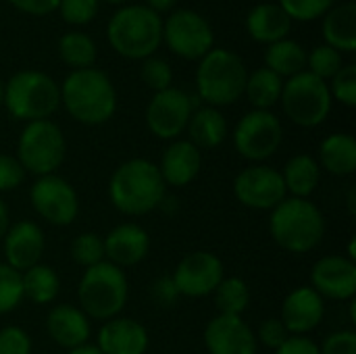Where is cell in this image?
Segmentation results:
<instances>
[{"instance_id": "cell-43", "label": "cell", "mask_w": 356, "mask_h": 354, "mask_svg": "<svg viewBox=\"0 0 356 354\" xmlns=\"http://www.w3.org/2000/svg\"><path fill=\"white\" fill-rule=\"evenodd\" d=\"M25 179V169L17 161V156L0 154V192L17 190Z\"/></svg>"}, {"instance_id": "cell-5", "label": "cell", "mask_w": 356, "mask_h": 354, "mask_svg": "<svg viewBox=\"0 0 356 354\" xmlns=\"http://www.w3.org/2000/svg\"><path fill=\"white\" fill-rule=\"evenodd\" d=\"M248 69L240 54L227 48H213L198 61L196 92L207 106H229L244 96Z\"/></svg>"}, {"instance_id": "cell-32", "label": "cell", "mask_w": 356, "mask_h": 354, "mask_svg": "<svg viewBox=\"0 0 356 354\" xmlns=\"http://www.w3.org/2000/svg\"><path fill=\"white\" fill-rule=\"evenodd\" d=\"M56 50H58V56L60 61L71 67V71H79V69H90L94 67L96 63V56H98V48H96V42L83 33V31H67L60 35L58 44H56Z\"/></svg>"}, {"instance_id": "cell-53", "label": "cell", "mask_w": 356, "mask_h": 354, "mask_svg": "<svg viewBox=\"0 0 356 354\" xmlns=\"http://www.w3.org/2000/svg\"><path fill=\"white\" fill-rule=\"evenodd\" d=\"M2 98H4V83L0 79V106H2Z\"/></svg>"}, {"instance_id": "cell-8", "label": "cell", "mask_w": 356, "mask_h": 354, "mask_svg": "<svg viewBox=\"0 0 356 354\" xmlns=\"http://www.w3.org/2000/svg\"><path fill=\"white\" fill-rule=\"evenodd\" d=\"M67 154V140L63 136V129L50 121H31L25 123L23 131L17 140V161L25 169V173H31L35 177L56 173V169L63 165Z\"/></svg>"}, {"instance_id": "cell-36", "label": "cell", "mask_w": 356, "mask_h": 354, "mask_svg": "<svg viewBox=\"0 0 356 354\" xmlns=\"http://www.w3.org/2000/svg\"><path fill=\"white\" fill-rule=\"evenodd\" d=\"M23 300V286H21V273L8 267L6 263H0V315H6L15 311Z\"/></svg>"}, {"instance_id": "cell-24", "label": "cell", "mask_w": 356, "mask_h": 354, "mask_svg": "<svg viewBox=\"0 0 356 354\" xmlns=\"http://www.w3.org/2000/svg\"><path fill=\"white\" fill-rule=\"evenodd\" d=\"M292 21L277 2H261L246 15V31L259 44H273L290 35Z\"/></svg>"}, {"instance_id": "cell-6", "label": "cell", "mask_w": 356, "mask_h": 354, "mask_svg": "<svg viewBox=\"0 0 356 354\" xmlns=\"http://www.w3.org/2000/svg\"><path fill=\"white\" fill-rule=\"evenodd\" d=\"M2 104L10 117L25 123L50 119L60 106V88L48 73L23 69L4 83Z\"/></svg>"}, {"instance_id": "cell-54", "label": "cell", "mask_w": 356, "mask_h": 354, "mask_svg": "<svg viewBox=\"0 0 356 354\" xmlns=\"http://www.w3.org/2000/svg\"><path fill=\"white\" fill-rule=\"evenodd\" d=\"M348 2H355V0H348Z\"/></svg>"}, {"instance_id": "cell-13", "label": "cell", "mask_w": 356, "mask_h": 354, "mask_svg": "<svg viewBox=\"0 0 356 354\" xmlns=\"http://www.w3.org/2000/svg\"><path fill=\"white\" fill-rule=\"evenodd\" d=\"M194 108V98L171 86L163 92H154L150 98L146 106V125L150 134L161 140H177L186 131Z\"/></svg>"}, {"instance_id": "cell-29", "label": "cell", "mask_w": 356, "mask_h": 354, "mask_svg": "<svg viewBox=\"0 0 356 354\" xmlns=\"http://www.w3.org/2000/svg\"><path fill=\"white\" fill-rule=\"evenodd\" d=\"M265 67L280 75L282 79H290L302 71H307V50L300 42L284 38L273 42L265 50Z\"/></svg>"}, {"instance_id": "cell-30", "label": "cell", "mask_w": 356, "mask_h": 354, "mask_svg": "<svg viewBox=\"0 0 356 354\" xmlns=\"http://www.w3.org/2000/svg\"><path fill=\"white\" fill-rule=\"evenodd\" d=\"M282 90H284V79L273 71H269L267 67H261L248 73L244 94L248 102L254 106V111H271L280 102Z\"/></svg>"}, {"instance_id": "cell-2", "label": "cell", "mask_w": 356, "mask_h": 354, "mask_svg": "<svg viewBox=\"0 0 356 354\" xmlns=\"http://www.w3.org/2000/svg\"><path fill=\"white\" fill-rule=\"evenodd\" d=\"M58 88L60 104L77 123L102 125L117 111V90L102 69L71 71Z\"/></svg>"}, {"instance_id": "cell-27", "label": "cell", "mask_w": 356, "mask_h": 354, "mask_svg": "<svg viewBox=\"0 0 356 354\" xmlns=\"http://www.w3.org/2000/svg\"><path fill=\"white\" fill-rule=\"evenodd\" d=\"M319 167L332 175L346 177L356 171V140L350 134H332L319 146Z\"/></svg>"}, {"instance_id": "cell-45", "label": "cell", "mask_w": 356, "mask_h": 354, "mask_svg": "<svg viewBox=\"0 0 356 354\" xmlns=\"http://www.w3.org/2000/svg\"><path fill=\"white\" fill-rule=\"evenodd\" d=\"M150 296H152L154 305L169 309V307H173V305L177 303L179 292H177V288H175L173 280H171L169 275H165V277H159L156 282H152V286H150Z\"/></svg>"}, {"instance_id": "cell-39", "label": "cell", "mask_w": 356, "mask_h": 354, "mask_svg": "<svg viewBox=\"0 0 356 354\" xmlns=\"http://www.w3.org/2000/svg\"><path fill=\"white\" fill-rule=\"evenodd\" d=\"M330 86V94H332V100H338L340 104L353 108L356 104V65L355 63H348V65H342V69L332 77V83Z\"/></svg>"}, {"instance_id": "cell-51", "label": "cell", "mask_w": 356, "mask_h": 354, "mask_svg": "<svg viewBox=\"0 0 356 354\" xmlns=\"http://www.w3.org/2000/svg\"><path fill=\"white\" fill-rule=\"evenodd\" d=\"M355 196H356V192H355V190H350V194H348V207H350V213H353V215H355V213H356Z\"/></svg>"}, {"instance_id": "cell-15", "label": "cell", "mask_w": 356, "mask_h": 354, "mask_svg": "<svg viewBox=\"0 0 356 354\" xmlns=\"http://www.w3.org/2000/svg\"><path fill=\"white\" fill-rule=\"evenodd\" d=\"M223 261L215 252L207 250H194L186 255L171 275L179 296L186 298H202L213 294L215 288L223 282Z\"/></svg>"}, {"instance_id": "cell-18", "label": "cell", "mask_w": 356, "mask_h": 354, "mask_svg": "<svg viewBox=\"0 0 356 354\" xmlns=\"http://www.w3.org/2000/svg\"><path fill=\"white\" fill-rule=\"evenodd\" d=\"M4 248V263L15 271L23 273L42 261L46 238L38 223L33 221H17L8 227L6 236L2 238Z\"/></svg>"}, {"instance_id": "cell-9", "label": "cell", "mask_w": 356, "mask_h": 354, "mask_svg": "<svg viewBox=\"0 0 356 354\" xmlns=\"http://www.w3.org/2000/svg\"><path fill=\"white\" fill-rule=\"evenodd\" d=\"M282 108L286 117L298 127H317L332 113V94L327 81L302 71L284 81Z\"/></svg>"}, {"instance_id": "cell-48", "label": "cell", "mask_w": 356, "mask_h": 354, "mask_svg": "<svg viewBox=\"0 0 356 354\" xmlns=\"http://www.w3.org/2000/svg\"><path fill=\"white\" fill-rule=\"evenodd\" d=\"M175 4H177V0H146L144 6H148L150 10L161 15V13H171L175 8Z\"/></svg>"}, {"instance_id": "cell-4", "label": "cell", "mask_w": 356, "mask_h": 354, "mask_svg": "<svg viewBox=\"0 0 356 354\" xmlns=\"http://www.w3.org/2000/svg\"><path fill=\"white\" fill-rule=\"evenodd\" d=\"M106 40L119 56L144 61L163 44V19L144 4L121 6L106 25Z\"/></svg>"}, {"instance_id": "cell-49", "label": "cell", "mask_w": 356, "mask_h": 354, "mask_svg": "<svg viewBox=\"0 0 356 354\" xmlns=\"http://www.w3.org/2000/svg\"><path fill=\"white\" fill-rule=\"evenodd\" d=\"M8 227H10V215H8V207H6V202L0 198V242H2V238L6 236Z\"/></svg>"}, {"instance_id": "cell-52", "label": "cell", "mask_w": 356, "mask_h": 354, "mask_svg": "<svg viewBox=\"0 0 356 354\" xmlns=\"http://www.w3.org/2000/svg\"><path fill=\"white\" fill-rule=\"evenodd\" d=\"M100 2H106V4H117V6H125V2H129V0H100Z\"/></svg>"}, {"instance_id": "cell-17", "label": "cell", "mask_w": 356, "mask_h": 354, "mask_svg": "<svg viewBox=\"0 0 356 354\" xmlns=\"http://www.w3.org/2000/svg\"><path fill=\"white\" fill-rule=\"evenodd\" d=\"M204 346L209 354H257L259 342L242 317L217 315L204 330Z\"/></svg>"}, {"instance_id": "cell-1", "label": "cell", "mask_w": 356, "mask_h": 354, "mask_svg": "<svg viewBox=\"0 0 356 354\" xmlns=\"http://www.w3.org/2000/svg\"><path fill=\"white\" fill-rule=\"evenodd\" d=\"M167 186L159 167L148 159H129L121 163L108 182L113 207L127 217H142L159 209L165 200Z\"/></svg>"}, {"instance_id": "cell-10", "label": "cell", "mask_w": 356, "mask_h": 354, "mask_svg": "<svg viewBox=\"0 0 356 354\" xmlns=\"http://www.w3.org/2000/svg\"><path fill=\"white\" fill-rule=\"evenodd\" d=\"M163 42L175 56L200 61L215 48V31L198 10L177 8L163 21Z\"/></svg>"}, {"instance_id": "cell-35", "label": "cell", "mask_w": 356, "mask_h": 354, "mask_svg": "<svg viewBox=\"0 0 356 354\" xmlns=\"http://www.w3.org/2000/svg\"><path fill=\"white\" fill-rule=\"evenodd\" d=\"M71 259L83 267L90 269L104 261V240L94 232H83L71 242Z\"/></svg>"}, {"instance_id": "cell-44", "label": "cell", "mask_w": 356, "mask_h": 354, "mask_svg": "<svg viewBox=\"0 0 356 354\" xmlns=\"http://www.w3.org/2000/svg\"><path fill=\"white\" fill-rule=\"evenodd\" d=\"M319 354H356V334L353 330H340L325 338Z\"/></svg>"}, {"instance_id": "cell-33", "label": "cell", "mask_w": 356, "mask_h": 354, "mask_svg": "<svg viewBox=\"0 0 356 354\" xmlns=\"http://www.w3.org/2000/svg\"><path fill=\"white\" fill-rule=\"evenodd\" d=\"M213 296L219 315L242 317V313L250 305V288L242 277H223V282L215 288Z\"/></svg>"}, {"instance_id": "cell-46", "label": "cell", "mask_w": 356, "mask_h": 354, "mask_svg": "<svg viewBox=\"0 0 356 354\" xmlns=\"http://www.w3.org/2000/svg\"><path fill=\"white\" fill-rule=\"evenodd\" d=\"M10 6H15L17 10L31 15V17H46L52 15L58 8L60 0H8Z\"/></svg>"}, {"instance_id": "cell-7", "label": "cell", "mask_w": 356, "mask_h": 354, "mask_svg": "<svg viewBox=\"0 0 356 354\" xmlns=\"http://www.w3.org/2000/svg\"><path fill=\"white\" fill-rule=\"evenodd\" d=\"M129 284L123 269L102 261L83 271L77 286L79 309L88 319L108 321L121 315L127 305Z\"/></svg>"}, {"instance_id": "cell-31", "label": "cell", "mask_w": 356, "mask_h": 354, "mask_svg": "<svg viewBox=\"0 0 356 354\" xmlns=\"http://www.w3.org/2000/svg\"><path fill=\"white\" fill-rule=\"evenodd\" d=\"M21 286L23 298H27L33 305H50L56 300L60 292V280L56 271L42 263L21 273Z\"/></svg>"}, {"instance_id": "cell-19", "label": "cell", "mask_w": 356, "mask_h": 354, "mask_svg": "<svg viewBox=\"0 0 356 354\" xmlns=\"http://www.w3.org/2000/svg\"><path fill=\"white\" fill-rule=\"evenodd\" d=\"M323 298L311 286H300L284 298L280 319L290 336H307L323 321Z\"/></svg>"}, {"instance_id": "cell-21", "label": "cell", "mask_w": 356, "mask_h": 354, "mask_svg": "<svg viewBox=\"0 0 356 354\" xmlns=\"http://www.w3.org/2000/svg\"><path fill=\"white\" fill-rule=\"evenodd\" d=\"M150 338L146 328L129 317H115L102 323L96 348L102 354H146Z\"/></svg>"}, {"instance_id": "cell-22", "label": "cell", "mask_w": 356, "mask_h": 354, "mask_svg": "<svg viewBox=\"0 0 356 354\" xmlns=\"http://www.w3.org/2000/svg\"><path fill=\"white\" fill-rule=\"evenodd\" d=\"M165 186H190L202 169V152L188 140H173L156 165Z\"/></svg>"}, {"instance_id": "cell-16", "label": "cell", "mask_w": 356, "mask_h": 354, "mask_svg": "<svg viewBox=\"0 0 356 354\" xmlns=\"http://www.w3.org/2000/svg\"><path fill=\"white\" fill-rule=\"evenodd\" d=\"M311 288L323 300H353L356 294V263L342 255L319 259L311 269Z\"/></svg>"}, {"instance_id": "cell-12", "label": "cell", "mask_w": 356, "mask_h": 354, "mask_svg": "<svg viewBox=\"0 0 356 354\" xmlns=\"http://www.w3.org/2000/svg\"><path fill=\"white\" fill-rule=\"evenodd\" d=\"M29 202L46 223L56 227L71 225L79 213V198L75 188L56 173L42 175L33 182L29 190Z\"/></svg>"}, {"instance_id": "cell-47", "label": "cell", "mask_w": 356, "mask_h": 354, "mask_svg": "<svg viewBox=\"0 0 356 354\" xmlns=\"http://www.w3.org/2000/svg\"><path fill=\"white\" fill-rule=\"evenodd\" d=\"M273 354H319V346L307 336H290Z\"/></svg>"}, {"instance_id": "cell-11", "label": "cell", "mask_w": 356, "mask_h": 354, "mask_svg": "<svg viewBox=\"0 0 356 354\" xmlns=\"http://www.w3.org/2000/svg\"><path fill=\"white\" fill-rule=\"evenodd\" d=\"M284 140V127L271 111L246 113L234 129V146L238 154L250 163H263L273 156Z\"/></svg>"}, {"instance_id": "cell-50", "label": "cell", "mask_w": 356, "mask_h": 354, "mask_svg": "<svg viewBox=\"0 0 356 354\" xmlns=\"http://www.w3.org/2000/svg\"><path fill=\"white\" fill-rule=\"evenodd\" d=\"M67 354H102V353L96 348V344H83V346H79V348L69 351Z\"/></svg>"}, {"instance_id": "cell-20", "label": "cell", "mask_w": 356, "mask_h": 354, "mask_svg": "<svg viewBox=\"0 0 356 354\" xmlns=\"http://www.w3.org/2000/svg\"><path fill=\"white\" fill-rule=\"evenodd\" d=\"M104 240V261L125 269L142 263L150 252V236L138 223H121L113 227Z\"/></svg>"}, {"instance_id": "cell-40", "label": "cell", "mask_w": 356, "mask_h": 354, "mask_svg": "<svg viewBox=\"0 0 356 354\" xmlns=\"http://www.w3.org/2000/svg\"><path fill=\"white\" fill-rule=\"evenodd\" d=\"M98 8H100V0H60L56 10L60 13L65 23L79 27L94 21Z\"/></svg>"}, {"instance_id": "cell-28", "label": "cell", "mask_w": 356, "mask_h": 354, "mask_svg": "<svg viewBox=\"0 0 356 354\" xmlns=\"http://www.w3.org/2000/svg\"><path fill=\"white\" fill-rule=\"evenodd\" d=\"M280 173H282L286 192L292 198H309L321 182V167L317 159H313L311 154L292 156L286 163L284 171Z\"/></svg>"}, {"instance_id": "cell-25", "label": "cell", "mask_w": 356, "mask_h": 354, "mask_svg": "<svg viewBox=\"0 0 356 354\" xmlns=\"http://www.w3.org/2000/svg\"><path fill=\"white\" fill-rule=\"evenodd\" d=\"M188 142H192L200 152L213 150L227 138V119L215 106H196L188 121Z\"/></svg>"}, {"instance_id": "cell-3", "label": "cell", "mask_w": 356, "mask_h": 354, "mask_svg": "<svg viewBox=\"0 0 356 354\" xmlns=\"http://www.w3.org/2000/svg\"><path fill=\"white\" fill-rule=\"evenodd\" d=\"M269 232L275 244L286 252L305 255L321 244L325 236V217L309 198L288 196L271 211Z\"/></svg>"}, {"instance_id": "cell-38", "label": "cell", "mask_w": 356, "mask_h": 354, "mask_svg": "<svg viewBox=\"0 0 356 354\" xmlns=\"http://www.w3.org/2000/svg\"><path fill=\"white\" fill-rule=\"evenodd\" d=\"M140 75H142V81L152 92H163L173 86V69L165 58H159V56L144 58Z\"/></svg>"}, {"instance_id": "cell-34", "label": "cell", "mask_w": 356, "mask_h": 354, "mask_svg": "<svg viewBox=\"0 0 356 354\" xmlns=\"http://www.w3.org/2000/svg\"><path fill=\"white\" fill-rule=\"evenodd\" d=\"M342 65H344L342 52H338L327 44H319L307 54V71L323 81L332 79L342 69Z\"/></svg>"}, {"instance_id": "cell-41", "label": "cell", "mask_w": 356, "mask_h": 354, "mask_svg": "<svg viewBox=\"0 0 356 354\" xmlns=\"http://www.w3.org/2000/svg\"><path fill=\"white\" fill-rule=\"evenodd\" d=\"M0 354H31V338L23 328L6 325L0 330Z\"/></svg>"}, {"instance_id": "cell-42", "label": "cell", "mask_w": 356, "mask_h": 354, "mask_svg": "<svg viewBox=\"0 0 356 354\" xmlns=\"http://www.w3.org/2000/svg\"><path fill=\"white\" fill-rule=\"evenodd\" d=\"M254 336H257V342H261L263 346H267L271 351H277L290 338V334L280 317H267L265 321H261Z\"/></svg>"}, {"instance_id": "cell-26", "label": "cell", "mask_w": 356, "mask_h": 354, "mask_svg": "<svg viewBox=\"0 0 356 354\" xmlns=\"http://www.w3.org/2000/svg\"><path fill=\"white\" fill-rule=\"evenodd\" d=\"M323 40L338 52L356 50V2L334 4L323 17Z\"/></svg>"}, {"instance_id": "cell-14", "label": "cell", "mask_w": 356, "mask_h": 354, "mask_svg": "<svg viewBox=\"0 0 356 354\" xmlns=\"http://www.w3.org/2000/svg\"><path fill=\"white\" fill-rule=\"evenodd\" d=\"M236 200L252 211H273L288 198L282 173L269 165H250L234 179Z\"/></svg>"}, {"instance_id": "cell-37", "label": "cell", "mask_w": 356, "mask_h": 354, "mask_svg": "<svg viewBox=\"0 0 356 354\" xmlns=\"http://www.w3.org/2000/svg\"><path fill=\"white\" fill-rule=\"evenodd\" d=\"M277 4L290 17V21H315L323 19L336 0H280Z\"/></svg>"}, {"instance_id": "cell-23", "label": "cell", "mask_w": 356, "mask_h": 354, "mask_svg": "<svg viewBox=\"0 0 356 354\" xmlns=\"http://www.w3.org/2000/svg\"><path fill=\"white\" fill-rule=\"evenodd\" d=\"M46 332L52 342H56L60 348L73 351L90 340V319L86 313L71 305H56L50 309L46 317Z\"/></svg>"}]
</instances>
